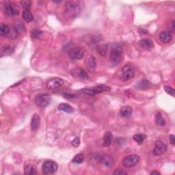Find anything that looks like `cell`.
Masks as SVG:
<instances>
[{"instance_id": "f546056e", "label": "cell", "mask_w": 175, "mask_h": 175, "mask_svg": "<svg viewBox=\"0 0 175 175\" xmlns=\"http://www.w3.org/2000/svg\"><path fill=\"white\" fill-rule=\"evenodd\" d=\"M84 161V155L83 154H79V155H77L73 159V163H75V164H82L83 163Z\"/></svg>"}, {"instance_id": "4316f807", "label": "cell", "mask_w": 175, "mask_h": 175, "mask_svg": "<svg viewBox=\"0 0 175 175\" xmlns=\"http://www.w3.org/2000/svg\"><path fill=\"white\" fill-rule=\"evenodd\" d=\"M14 47H12L11 45H6L4 46H3L2 49H1V51L2 54H11L13 53L14 51Z\"/></svg>"}, {"instance_id": "9a60e30c", "label": "cell", "mask_w": 175, "mask_h": 175, "mask_svg": "<svg viewBox=\"0 0 175 175\" xmlns=\"http://www.w3.org/2000/svg\"><path fill=\"white\" fill-rule=\"evenodd\" d=\"M138 45L141 48L145 49V50H150L153 47H154V43L151 39H144L140 40Z\"/></svg>"}, {"instance_id": "3957f363", "label": "cell", "mask_w": 175, "mask_h": 175, "mask_svg": "<svg viewBox=\"0 0 175 175\" xmlns=\"http://www.w3.org/2000/svg\"><path fill=\"white\" fill-rule=\"evenodd\" d=\"M20 8L17 4L12 2H7L4 5V12L8 17L17 16L19 14Z\"/></svg>"}, {"instance_id": "1f68e13d", "label": "cell", "mask_w": 175, "mask_h": 175, "mask_svg": "<svg viewBox=\"0 0 175 175\" xmlns=\"http://www.w3.org/2000/svg\"><path fill=\"white\" fill-rule=\"evenodd\" d=\"M164 89L166 93H168V95H170L172 96H174V94H175V91L174 90L173 88H171L170 86H164Z\"/></svg>"}, {"instance_id": "e575fe53", "label": "cell", "mask_w": 175, "mask_h": 175, "mask_svg": "<svg viewBox=\"0 0 175 175\" xmlns=\"http://www.w3.org/2000/svg\"><path fill=\"white\" fill-rule=\"evenodd\" d=\"M42 32L38 30H35L32 32V37L33 39H38L39 37L42 34Z\"/></svg>"}, {"instance_id": "8d00e7d4", "label": "cell", "mask_w": 175, "mask_h": 175, "mask_svg": "<svg viewBox=\"0 0 175 175\" xmlns=\"http://www.w3.org/2000/svg\"><path fill=\"white\" fill-rule=\"evenodd\" d=\"M62 95H63L64 97L67 99H73L75 97L74 95H71V94H69V93H63L62 94Z\"/></svg>"}, {"instance_id": "44dd1931", "label": "cell", "mask_w": 175, "mask_h": 175, "mask_svg": "<svg viewBox=\"0 0 175 175\" xmlns=\"http://www.w3.org/2000/svg\"><path fill=\"white\" fill-rule=\"evenodd\" d=\"M155 122L157 125L160 127H164L165 124V120L162 116L161 112H157L155 116Z\"/></svg>"}, {"instance_id": "ac0fdd59", "label": "cell", "mask_w": 175, "mask_h": 175, "mask_svg": "<svg viewBox=\"0 0 175 175\" xmlns=\"http://www.w3.org/2000/svg\"><path fill=\"white\" fill-rule=\"evenodd\" d=\"M133 113V109L130 106H123L120 108V114L123 117H129Z\"/></svg>"}, {"instance_id": "f1b7e54d", "label": "cell", "mask_w": 175, "mask_h": 175, "mask_svg": "<svg viewBox=\"0 0 175 175\" xmlns=\"http://www.w3.org/2000/svg\"><path fill=\"white\" fill-rule=\"evenodd\" d=\"M108 51V45H102L99 46L98 47V52L99 54L101 56H105L107 54Z\"/></svg>"}, {"instance_id": "603a6c76", "label": "cell", "mask_w": 175, "mask_h": 175, "mask_svg": "<svg viewBox=\"0 0 175 175\" xmlns=\"http://www.w3.org/2000/svg\"><path fill=\"white\" fill-rule=\"evenodd\" d=\"M58 108L59 110L67 112V113H72V112H74V108L73 107H71L70 105L67 104H64V103L59 105Z\"/></svg>"}, {"instance_id": "7c38bea8", "label": "cell", "mask_w": 175, "mask_h": 175, "mask_svg": "<svg viewBox=\"0 0 175 175\" xmlns=\"http://www.w3.org/2000/svg\"><path fill=\"white\" fill-rule=\"evenodd\" d=\"M99 159L102 164H104L105 166L108 168H112L114 164L113 158H112L111 157L106 155H101L99 157Z\"/></svg>"}, {"instance_id": "ffe728a7", "label": "cell", "mask_w": 175, "mask_h": 175, "mask_svg": "<svg viewBox=\"0 0 175 175\" xmlns=\"http://www.w3.org/2000/svg\"><path fill=\"white\" fill-rule=\"evenodd\" d=\"M24 172L26 174L34 175V174H37V169H36V167L34 165L27 164L26 165H25Z\"/></svg>"}, {"instance_id": "8fae6325", "label": "cell", "mask_w": 175, "mask_h": 175, "mask_svg": "<svg viewBox=\"0 0 175 175\" xmlns=\"http://www.w3.org/2000/svg\"><path fill=\"white\" fill-rule=\"evenodd\" d=\"M71 75L73 77L79 78V79H86L88 78V75L86 73L85 70L81 68H75L71 71Z\"/></svg>"}, {"instance_id": "e0dca14e", "label": "cell", "mask_w": 175, "mask_h": 175, "mask_svg": "<svg viewBox=\"0 0 175 175\" xmlns=\"http://www.w3.org/2000/svg\"><path fill=\"white\" fill-rule=\"evenodd\" d=\"M152 86L151 83L148 80L143 79L136 84V88L140 90H147Z\"/></svg>"}, {"instance_id": "836d02e7", "label": "cell", "mask_w": 175, "mask_h": 175, "mask_svg": "<svg viewBox=\"0 0 175 175\" xmlns=\"http://www.w3.org/2000/svg\"><path fill=\"white\" fill-rule=\"evenodd\" d=\"M71 144L75 148L78 147V146H79L80 144V140H79V137H75V138L72 140Z\"/></svg>"}, {"instance_id": "d4e9b609", "label": "cell", "mask_w": 175, "mask_h": 175, "mask_svg": "<svg viewBox=\"0 0 175 175\" xmlns=\"http://www.w3.org/2000/svg\"><path fill=\"white\" fill-rule=\"evenodd\" d=\"M133 138L137 144H142L144 141L145 140V139L146 138V136L145 134L137 133L133 136Z\"/></svg>"}, {"instance_id": "5b68a950", "label": "cell", "mask_w": 175, "mask_h": 175, "mask_svg": "<svg viewBox=\"0 0 175 175\" xmlns=\"http://www.w3.org/2000/svg\"><path fill=\"white\" fill-rule=\"evenodd\" d=\"M140 157L137 155H131L127 156L123 160V165L125 168H131L138 164Z\"/></svg>"}, {"instance_id": "74e56055", "label": "cell", "mask_w": 175, "mask_h": 175, "mask_svg": "<svg viewBox=\"0 0 175 175\" xmlns=\"http://www.w3.org/2000/svg\"><path fill=\"white\" fill-rule=\"evenodd\" d=\"M169 140L171 144L174 145V135H170L169 136Z\"/></svg>"}, {"instance_id": "d6986e66", "label": "cell", "mask_w": 175, "mask_h": 175, "mask_svg": "<svg viewBox=\"0 0 175 175\" xmlns=\"http://www.w3.org/2000/svg\"><path fill=\"white\" fill-rule=\"evenodd\" d=\"M92 90H93L95 95H96V94H99L103 92L110 91L111 88L107 86H105V85H99V86L94 87L93 88H92Z\"/></svg>"}, {"instance_id": "cb8c5ba5", "label": "cell", "mask_w": 175, "mask_h": 175, "mask_svg": "<svg viewBox=\"0 0 175 175\" xmlns=\"http://www.w3.org/2000/svg\"><path fill=\"white\" fill-rule=\"evenodd\" d=\"M14 27L18 33H24L26 32V27H25L24 24L20 21H15L14 24Z\"/></svg>"}, {"instance_id": "d590c367", "label": "cell", "mask_w": 175, "mask_h": 175, "mask_svg": "<svg viewBox=\"0 0 175 175\" xmlns=\"http://www.w3.org/2000/svg\"><path fill=\"white\" fill-rule=\"evenodd\" d=\"M114 174H120V175H126L127 174V173L126 171H124L123 169H118L114 172Z\"/></svg>"}, {"instance_id": "52a82bcc", "label": "cell", "mask_w": 175, "mask_h": 175, "mask_svg": "<svg viewBox=\"0 0 175 175\" xmlns=\"http://www.w3.org/2000/svg\"><path fill=\"white\" fill-rule=\"evenodd\" d=\"M42 170L44 174H54L58 170V165L55 161H46L42 165Z\"/></svg>"}, {"instance_id": "d6a6232c", "label": "cell", "mask_w": 175, "mask_h": 175, "mask_svg": "<svg viewBox=\"0 0 175 175\" xmlns=\"http://www.w3.org/2000/svg\"><path fill=\"white\" fill-rule=\"evenodd\" d=\"M17 34H18V32H17V30L14 29V27H13L12 29H11L10 30V33H9L8 36H9V37H10V38L14 39L17 36Z\"/></svg>"}, {"instance_id": "6da1fadb", "label": "cell", "mask_w": 175, "mask_h": 175, "mask_svg": "<svg viewBox=\"0 0 175 175\" xmlns=\"http://www.w3.org/2000/svg\"><path fill=\"white\" fill-rule=\"evenodd\" d=\"M81 8L79 5L75 2H67L64 6V15L68 18H73L79 14Z\"/></svg>"}, {"instance_id": "30bf717a", "label": "cell", "mask_w": 175, "mask_h": 175, "mask_svg": "<svg viewBox=\"0 0 175 175\" xmlns=\"http://www.w3.org/2000/svg\"><path fill=\"white\" fill-rule=\"evenodd\" d=\"M167 149V146L165 144H164L163 142L161 141V140H157V141L155 142V148L153 150V153L156 156L160 155L161 154H163L164 152H165Z\"/></svg>"}, {"instance_id": "7a4b0ae2", "label": "cell", "mask_w": 175, "mask_h": 175, "mask_svg": "<svg viewBox=\"0 0 175 175\" xmlns=\"http://www.w3.org/2000/svg\"><path fill=\"white\" fill-rule=\"evenodd\" d=\"M123 51V47L120 44L116 43L112 45L110 51V55H109V60L112 65L116 66L120 63Z\"/></svg>"}, {"instance_id": "4fadbf2b", "label": "cell", "mask_w": 175, "mask_h": 175, "mask_svg": "<svg viewBox=\"0 0 175 175\" xmlns=\"http://www.w3.org/2000/svg\"><path fill=\"white\" fill-rule=\"evenodd\" d=\"M159 40L163 43H169L173 39V34L169 31H164L159 34Z\"/></svg>"}, {"instance_id": "5bb4252c", "label": "cell", "mask_w": 175, "mask_h": 175, "mask_svg": "<svg viewBox=\"0 0 175 175\" xmlns=\"http://www.w3.org/2000/svg\"><path fill=\"white\" fill-rule=\"evenodd\" d=\"M85 64L87 68V69L90 72L95 71L96 66V59L94 56H89L85 61Z\"/></svg>"}, {"instance_id": "4dcf8cb0", "label": "cell", "mask_w": 175, "mask_h": 175, "mask_svg": "<svg viewBox=\"0 0 175 175\" xmlns=\"http://www.w3.org/2000/svg\"><path fill=\"white\" fill-rule=\"evenodd\" d=\"M21 4L22 5V7L24 8V10H30L32 6V2L28 0H23L21 1Z\"/></svg>"}, {"instance_id": "7402d4cb", "label": "cell", "mask_w": 175, "mask_h": 175, "mask_svg": "<svg viewBox=\"0 0 175 175\" xmlns=\"http://www.w3.org/2000/svg\"><path fill=\"white\" fill-rule=\"evenodd\" d=\"M112 140H113V136L110 131L105 132L104 136V145L105 146H109L111 145Z\"/></svg>"}, {"instance_id": "ab89813d", "label": "cell", "mask_w": 175, "mask_h": 175, "mask_svg": "<svg viewBox=\"0 0 175 175\" xmlns=\"http://www.w3.org/2000/svg\"><path fill=\"white\" fill-rule=\"evenodd\" d=\"M151 175H155V174H156V175H159V174H161V173H159V171H156V170H155V171H153V172H151Z\"/></svg>"}, {"instance_id": "8992f818", "label": "cell", "mask_w": 175, "mask_h": 175, "mask_svg": "<svg viewBox=\"0 0 175 175\" xmlns=\"http://www.w3.org/2000/svg\"><path fill=\"white\" fill-rule=\"evenodd\" d=\"M51 101V97L47 94H41L37 96L35 99L36 104L40 108H45Z\"/></svg>"}, {"instance_id": "83f0119b", "label": "cell", "mask_w": 175, "mask_h": 175, "mask_svg": "<svg viewBox=\"0 0 175 175\" xmlns=\"http://www.w3.org/2000/svg\"><path fill=\"white\" fill-rule=\"evenodd\" d=\"M22 17H23L24 21L27 22V23H29V22H31L34 20L33 15L32 13H31L30 10H24Z\"/></svg>"}, {"instance_id": "ba28073f", "label": "cell", "mask_w": 175, "mask_h": 175, "mask_svg": "<svg viewBox=\"0 0 175 175\" xmlns=\"http://www.w3.org/2000/svg\"><path fill=\"white\" fill-rule=\"evenodd\" d=\"M85 51L83 48L75 47L70 50L68 52V55L72 60H80L83 57Z\"/></svg>"}, {"instance_id": "277c9868", "label": "cell", "mask_w": 175, "mask_h": 175, "mask_svg": "<svg viewBox=\"0 0 175 175\" xmlns=\"http://www.w3.org/2000/svg\"><path fill=\"white\" fill-rule=\"evenodd\" d=\"M135 75V68L133 65L127 64L122 68L120 79L125 82L133 78Z\"/></svg>"}, {"instance_id": "9c48e42d", "label": "cell", "mask_w": 175, "mask_h": 175, "mask_svg": "<svg viewBox=\"0 0 175 175\" xmlns=\"http://www.w3.org/2000/svg\"><path fill=\"white\" fill-rule=\"evenodd\" d=\"M64 83V80L61 78H52L47 83V88L49 90H54L61 87Z\"/></svg>"}, {"instance_id": "2e32d148", "label": "cell", "mask_w": 175, "mask_h": 175, "mask_svg": "<svg viewBox=\"0 0 175 175\" xmlns=\"http://www.w3.org/2000/svg\"><path fill=\"white\" fill-rule=\"evenodd\" d=\"M40 124V117L38 114H34L31 120V129L32 131H36L39 129Z\"/></svg>"}, {"instance_id": "484cf974", "label": "cell", "mask_w": 175, "mask_h": 175, "mask_svg": "<svg viewBox=\"0 0 175 175\" xmlns=\"http://www.w3.org/2000/svg\"><path fill=\"white\" fill-rule=\"evenodd\" d=\"M10 28L7 25L1 24V26H0V35L2 36H7L10 33Z\"/></svg>"}, {"instance_id": "f35d334b", "label": "cell", "mask_w": 175, "mask_h": 175, "mask_svg": "<svg viewBox=\"0 0 175 175\" xmlns=\"http://www.w3.org/2000/svg\"><path fill=\"white\" fill-rule=\"evenodd\" d=\"M139 32H140V33L144 34H149L148 31H146V30H144V29H140V30H139Z\"/></svg>"}]
</instances>
